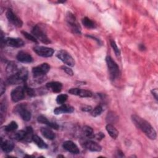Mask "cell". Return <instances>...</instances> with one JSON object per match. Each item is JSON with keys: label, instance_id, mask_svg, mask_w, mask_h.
Returning a JSON list of instances; mask_svg holds the SVG:
<instances>
[{"label": "cell", "instance_id": "cell-1", "mask_svg": "<svg viewBox=\"0 0 158 158\" xmlns=\"http://www.w3.org/2000/svg\"><path fill=\"white\" fill-rule=\"evenodd\" d=\"M131 120L134 125L141 130L149 139H155L156 138L157 134L156 130L147 120L136 114L131 115Z\"/></svg>", "mask_w": 158, "mask_h": 158}, {"label": "cell", "instance_id": "cell-2", "mask_svg": "<svg viewBox=\"0 0 158 158\" xmlns=\"http://www.w3.org/2000/svg\"><path fill=\"white\" fill-rule=\"evenodd\" d=\"M28 77V70L25 68H21L15 74L9 75L7 79V83L10 85H16L24 82Z\"/></svg>", "mask_w": 158, "mask_h": 158}, {"label": "cell", "instance_id": "cell-3", "mask_svg": "<svg viewBox=\"0 0 158 158\" xmlns=\"http://www.w3.org/2000/svg\"><path fill=\"white\" fill-rule=\"evenodd\" d=\"M106 62L107 64L110 78L111 80H114L115 79L117 78L120 75L119 67L117 63L109 56H106Z\"/></svg>", "mask_w": 158, "mask_h": 158}, {"label": "cell", "instance_id": "cell-4", "mask_svg": "<svg viewBox=\"0 0 158 158\" xmlns=\"http://www.w3.org/2000/svg\"><path fill=\"white\" fill-rule=\"evenodd\" d=\"M31 33L38 40L44 44L51 43L50 39L48 37L44 30L39 25H36L32 29Z\"/></svg>", "mask_w": 158, "mask_h": 158}, {"label": "cell", "instance_id": "cell-5", "mask_svg": "<svg viewBox=\"0 0 158 158\" xmlns=\"http://www.w3.org/2000/svg\"><path fill=\"white\" fill-rule=\"evenodd\" d=\"M14 112L18 114L25 121H29L31 118V111L28 109L27 104L22 103L14 107Z\"/></svg>", "mask_w": 158, "mask_h": 158}, {"label": "cell", "instance_id": "cell-6", "mask_svg": "<svg viewBox=\"0 0 158 158\" xmlns=\"http://www.w3.org/2000/svg\"><path fill=\"white\" fill-rule=\"evenodd\" d=\"M56 56L62 62L69 67H73L75 65V60L72 56L65 50H60L57 52Z\"/></svg>", "mask_w": 158, "mask_h": 158}, {"label": "cell", "instance_id": "cell-7", "mask_svg": "<svg viewBox=\"0 0 158 158\" xmlns=\"http://www.w3.org/2000/svg\"><path fill=\"white\" fill-rule=\"evenodd\" d=\"M66 20L68 24L72 28V30L75 33L80 34L81 28L79 24L78 23L75 16L70 12H68L66 15Z\"/></svg>", "mask_w": 158, "mask_h": 158}, {"label": "cell", "instance_id": "cell-8", "mask_svg": "<svg viewBox=\"0 0 158 158\" xmlns=\"http://www.w3.org/2000/svg\"><path fill=\"white\" fill-rule=\"evenodd\" d=\"M50 65L48 63H43L32 69V73L34 77H40L45 76L49 71Z\"/></svg>", "mask_w": 158, "mask_h": 158}, {"label": "cell", "instance_id": "cell-9", "mask_svg": "<svg viewBox=\"0 0 158 158\" xmlns=\"http://www.w3.org/2000/svg\"><path fill=\"white\" fill-rule=\"evenodd\" d=\"M33 51L38 56L44 57H51L54 52L52 48L42 46H36L33 47Z\"/></svg>", "mask_w": 158, "mask_h": 158}, {"label": "cell", "instance_id": "cell-10", "mask_svg": "<svg viewBox=\"0 0 158 158\" xmlns=\"http://www.w3.org/2000/svg\"><path fill=\"white\" fill-rule=\"evenodd\" d=\"M24 86H17L11 91V99L14 102H17L25 98Z\"/></svg>", "mask_w": 158, "mask_h": 158}, {"label": "cell", "instance_id": "cell-11", "mask_svg": "<svg viewBox=\"0 0 158 158\" xmlns=\"http://www.w3.org/2000/svg\"><path fill=\"white\" fill-rule=\"evenodd\" d=\"M6 17L8 19V20L12 23L14 26L17 27H21L23 25V22L22 21V20L19 18L13 12L11 9H8L6 11Z\"/></svg>", "mask_w": 158, "mask_h": 158}, {"label": "cell", "instance_id": "cell-12", "mask_svg": "<svg viewBox=\"0 0 158 158\" xmlns=\"http://www.w3.org/2000/svg\"><path fill=\"white\" fill-rule=\"evenodd\" d=\"M68 92H69V93H70L72 95L78 96L81 98H90L93 96V93L91 91L88 90V89H80V88H70L68 91Z\"/></svg>", "mask_w": 158, "mask_h": 158}, {"label": "cell", "instance_id": "cell-13", "mask_svg": "<svg viewBox=\"0 0 158 158\" xmlns=\"http://www.w3.org/2000/svg\"><path fill=\"white\" fill-rule=\"evenodd\" d=\"M25 44L24 41L19 38H6L4 39V45L10 47L20 48Z\"/></svg>", "mask_w": 158, "mask_h": 158}, {"label": "cell", "instance_id": "cell-14", "mask_svg": "<svg viewBox=\"0 0 158 158\" xmlns=\"http://www.w3.org/2000/svg\"><path fill=\"white\" fill-rule=\"evenodd\" d=\"M62 147L64 149L70 152L72 154H78L80 153L79 148H78L77 144L72 141L69 140L65 141L62 144Z\"/></svg>", "mask_w": 158, "mask_h": 158}, {"label": "cell", "instance_id": "cell-15", "mask_svg": "<svg viewBox=\"0 0 158 158\" xmlns=\"http://www.w3.org/2000/svg\"><path fill=\"white\" fill-rule=\"evenodd\" d=\"M83 146L86 149L91 151L99 152L102 149V148L100 146V144H99L98 143L92 140H87L84 141Z\"/></svg>", "mask_w": 158, "mask_h": 158}, {"label": "cell", "instance_id": "cell-16", "mask_svg": "<svg viewBox=\"0 0 158 158\" xmlns=\"http://www.w3.org/2000/svg\"><path fill=\"white\" fill-rule=\"evenodd\" d=\"M74 111V108L69 105L62 104L60 106L56 107L54 110V113L56 115H59L64 113H72Z\"/></svg>", "mask_w": 158, "mask_h": 158}, {"label": "cell", "instance_id": "cell-17", "mask_svg": "<svg viewBox=\"0 0 158 158\" xmlns=\"http://www.w3.org/2000/svg\"><path fill=\"white\" fill-rule=\"evenodd\" d=\"M17 59L23 63H30L33 61V58L31 56L24 51H20L17 55Z\"/></svg>", "mask_w": 158, "mask_h": 158}, {"label": "cell", "instance_id": "cell-18", "mask_svg": "<svg viewBox=\"0 0 158 158\" xmlns=\"http://www.w3.org/2000/svg\"><path fill=\"white\" fill-rule=\"evenodd\" d=\"M46 87L54 93H59L62 90V84L59 81H51L46 85Z\"/></svg>", "mask_w": 158, "mask_h": 158}, {"label": "cell", "instance_id": "cell-19", "mask_svg": "<svg viewBox=\"0 0 158 158\" xmlns=\"http://www.w3.org/2000/svg\"><path fill=\"white\" fill-rule=\"evenodd\" d=\"M37 121L40 123H43L45 125H48L49 127L52 128L55 130H57L59 129V126L58 125V124H57L55 122H50L48 120V119L44 115H40L37 117Z\"/></svg>", "mask_w": 158, "mask_h": 158}, {"label": "cell", "instance_id": "cell-20", "mask_svg": "<svg viewBox=\"0 0 158 158\" xmlns=\"http://www.w3.org/2000/svg\"><path fill=\"white\" fill-rule=\"evenodd\" d=\"M1 148L2 150L6 152V153H9L11 152L14 148V144L13 141L11 140H5L2 141V138H1Z\"/></svg>", "mask_w": 158, "mask_h": 158}, {"label": "cell", "instance_id": "cell-21", "mask_svg": "<svg viewBox=\"0 0 158 158\" xmlns=\"http://www.w3.org/2000/svg\"><path fill=\"white\" fill-rule=\"evenodd\" d=\"M40 132L44 138L49 140H53L56 137L55 133L48 128L41 127L40 129Z\"/></svg>", "mask_w": 158, "mask_h": 158}, {"label": "cell", "instance_id": "cell-22", "mask_svg": "<svg viewBox=\"0 0 158 158\" xmlns=\"http://www.w3.org/2000/svg\"><path fill=\"white\" fill-rule=\"evenodd\" d=\"M21 68H19L17 64L14 62H10L8 64L6 67V72L9 75L17 73Z\"/></svg>", "mask_w": 158, "mask_h": 158}, {"label": "cell", "instance_id": "cell-23", "mask_svg": "<svg viewBox=\"0 0 158 158\" xmlns=\"http://www.w3.org/2000/svg\"><path fill=\"white\" fill-rule=\"evenodd\" d=\"M106 129L107 133H109V135L113 139H116L117 138V136L118 135V131L112 124L108 123L106 127Z\"/></svg>", "mask_w": 158, "mask_h": 158}, {"label": "cell", "instance_id": "cell-24", "mask_svg": "<svg viewBox=\"0 0 158 158\" xmlns=\"http://www.w3.org/2000/svg\"><path fill=\"white\" fill-rule=\"evenodd\" d=\"M32 141L41 149H47L48 145L38 135H34L33 136Z\"/></svg>", "mask_w": 158, "mask_h": 158}, {"label": "cell", "instance_id": "cell-25", "mask_svg": "<svg viewBox=\"0 0 158 158\" xmlns=\"http://www.w3.org/2000/svg\"><path fill=\"white\" fill-rule=\"evenodd\" d=\"M81 133H82V135L83 136H85L86 138H91L92 136L93 135V130L91 127L85 125L83 127Z\"/></svg>", "mask_w": 158, "mask_h": 158}, {"label": "cell", "instance_id": "cell-26", "mask_svg": "<svg viewBox=\"0 0 158 158\" xmlns=\"http://www.w3.org/2000/svg\"><path fill=\"white\" fill-rule=\"evenodd\" d=\"M26 134H27V132H26L25 130H19V131L15 132V133H14L12 138L17 141L24 140L25 138V136H26Z\"/></svg>", "mask_w": 158, "mask_h": 158}, {"label": "cell", "instance_id": "cell-27", "mask_svg": "<svg viewBox=\"0 0 158 158\" xmlns=\"http://www.w3.org/2000/svg\"><path fill=\"white\" fill-rule=\"evenodd\" d=\"M6 110H7V104L5 102V101H1V106H0V120H1V123H2L4 120V117H5V115L6 113Z\"/></svg>", "mask_w": 158, "mask_h": 158}, {"label": "cell", "instance_id": "cell-28", "mask_svg": "<svg viewBox=\"0 0 158 158\" xmlns=\"http://www.w3.org/2000/svg\"><path fill=\"white\" fill-rule=\"evenodd\" d=\"M118 119V116L114 112H108L106 117V121L108 122V123H110V124L115 123L117 122Z\"/></svg>", "mask_w": 158, "mask_h": 158}, {"label": "cell", "instance_id": "cell-29", "mask_svg": "<svg viewBox=\"0 0 158 158\" xmlns=\"http://www.w3.org/2000/svg\"><path fill=\"white\" fill-rule=\"evenodd\" d=\"M83 25L88 28H94L96 27L95 23L88 17H84L82 19Z\"/></svg>", "mask_w": 158, "mask_h": 158}, {"label": "cell", "instance_id": "cell-30", "mask_svg": "<svg viewBox=\"0 0 158 158\" xmlns=\"http://www.w3.org/2000/svg\"><path fill=\"white\" fill-rule=\"evenodd\" d=\"M17 128H18V125L15 121H12L7 125L4 127V130L7 132L14 131Z\"/></svg>", "mask_w": 158, "mask_h": 158}, {"label": "cell", "instance_id": "cell-31", "mask_svg": "<svg viewBox=\"0 0 158 158\" xmlns=\"http://www.w3.org/2000/svg\"><path fill=\"white\" fill-rule=\"evenodd\" d=\"M27 134H26V136L25 138L24 139V141H27V142H30L31 141H32L33 139V130L31 127H27L25 128Z\"/></svg>", "mask_w": 158, "mask_h": 158}, {"label": "cell", "instance_id": "cell-32", "mask_svg": "<svg viewBox=\"0 0 158 158\" xmlns=\"http://www.w3.org/2000/svg\"><path fill=\"white\" fill-rule=\"evenodd\" d=\"M103 111V108L101 106L98 105L96 107H95L93 109L91 110V115L93 117H97L99 116V115H101V114L102 112Z\"/></svg>", "mask_w": 158, "mask_h": 158}, {"label": "cell", "instance_id": "cell-33", "mask_svg": "<svg viewBox=\"0 0 158 158\" xmlns=\"http://www.w3.org/2000/svg\"><path fill=\"white\" fill-rule=\"evenodd\" d=\"M68 96L66 94H61L57 96L56 102L59 104H63L67 99Z\"/></svg>", "mask_w": 158, "mask_h": 158}, {"label": "cell", "instance_id": "cell-34", "mask_svg": "<svg viewBox=\"0 0 158 158\" xmlns=\"http://www.w3.org/2000/svg\"><path fill=\"white\" fill-rule=\"evenodd\" d=\"M22 33L23 34V35L28 40L30 41H31L32 42H34L35 43H38V40L31 34H30L28 33V32L27 31H22Z\"/></svg>", "mask_w": 158, "mask_h": 158}, {"label": "cell", "instance_id": "cell-35", "mask_svg": "<svg viewBox=\"0 0 158 158\" xmlns=\"http://www.w3.org/2000/svg\"><path fill=\"white\" fill-rule=\"evenodd\" d=\"M110 45H111L113 50L114 51L115 54H116V56H119L120 55V49H118L115 41L114 40H110Z\"/></svg>", "mask_w": 158, "mask_h": 158}, {"label": "cell", "instance_id": "cell-36", "mask_svg": "<svg viewBox=\"0 0 158 158\" xmlns=\"http://www.w3.org/2000/svg\"><path fill=\"white\" fill-rule=\"evenodd\" d=\"M104 133H102V132H99V133H98L96 134H93V135L92 136L91 139H94L100 141L102 138H104Z\"/></svg>", "mask_w": 158, "mask_h": 158}, {"label": "cell", "instance_id": "cell-37", "mask_svg": "<svg viewBox=\"0 0 158 158\" xmlns=\"http://www.w3.org/2000/svg\"><path fill=\"white\" fill-rule=\"evenodd\" d=\"M60 68H61V69L63 70L67 75H70V76H73V70H72L70 68H69V67H67V66H64V65L61 66Z\"/></svg>", "mask_w": 158, "mask_h": 158}, {"label": "cell", "instance_id": "cell-38", "mask_svg": "<svg viewBox=\"0 0 158 158\" xmlns=\"http://www.w3.org/2000/svg\"><path fill=\"white\" fill-rule=\"evenodd\" d=\"M6 91V86H5V83L2 81V80H1L0 81V94L1 95H2Z\"/></svg>", "mask_w": 158, "mask_h": 158}, {"label": "cell", "instance_id": "cell-39", "mask_svg": "<svg viewBox=\"0 0 158 158\" xmlns=\"http://www.w3.org/2000/svg\"><path fill=\"white\" fill-rule=\"evenodd\" d=\"M81 110L84 112H91V110L93 109L92 107L90 106H87V105H85L83 106V107H81Z\"/></svg>", "mask_w": 158, "mask_h": 158}, {"label": "cell", "instance_id": "cell-40", "mask_svg": "<svg viewBox=\"0 0 158 158\" xmlns=\"http://www.w3.org/2000/svg\"><path fill=\"white\" fill-rule=\"evenodd\" d=\"M151 93L154 96L155 99L157 101V96H158V91H157V89L155 88L151 90Z\"/></svg>", "mask_w": 158, "mask_h": 158}, {"label": "cell", "instance_id": "cell-41", "mask_svg": "<svg viewBox=\"0 0 158 158\" xmlns=\"http://www.w3.org/2000/svg\"><path fill=\"white\" fill-rule=\"evenodd\" d=\"M117 154H118V157H123V156H124L123 153L121 151H120V150H118V151H117Z\"/></svg>", "mask_w": 158, "mask_h": 158}, {"label": "cell", "instance_id": "cell-42", "mask_svg": "<svg viewBox=\"0 0 158 158\" xmlns=\"http://www.w3.org/2000/svg\"><path fill=\"white\" fill-rule=\"evenodd\" d=\"M139 49H141V50H144L145 49H146V48L144 47V44H140L139 45Z\"/></svg>", "mask_w": 158, "mask_h": 158}, {"label": "cell", "instance_id": "cell-43", "mask_svg": "<svg viewBox=\"0 0 158 158\" xmlns=\"http://www.w3.org/2000/svg\"><path fill=\"white\" fill-rule=\"evenodd\" d=\"M57 157H64V156H61V155H59Z\"/></svg>", "mask_w": 158, "mask_h": 158}]
</instances>
